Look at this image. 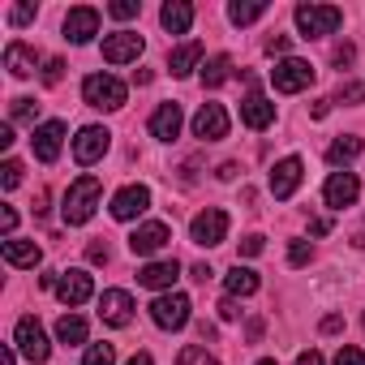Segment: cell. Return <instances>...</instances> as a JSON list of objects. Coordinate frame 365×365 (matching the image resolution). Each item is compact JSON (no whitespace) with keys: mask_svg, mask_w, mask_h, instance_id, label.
Wrapping results in <instances>:
<instances>
[{"mask_svg":"<svg viewBox=\"0 0 365 365\" xmlns=\"http://www.w3.org/2000/svg\"><path fill=\"white\" fill-rule=\"evenodd\" d=\"M99 198H103V185H99V176H78L73 185L65 190V202H61V215H65V224H86L91 215H95V207H99Z\"/></svg>","mask_w":365,"mask_h":365,"instance_id":"cell-1","label":"cell"},{"mask_svg":"<svg viewBox=\"0 0 365 365\" xmlns=\"http://www.w3.org/2000/svg\"><path fill=\"white\" fill-rule=\"evenodd\" d=\"M297 31H301V39H322V35H335L339 26H344V9H335V5H297Z\"/></svg>","mask_w":365,"mask_h":365,"instance_id":"cell-2","label":"cell"},{"mask_svg":"<svg viewBox=\"0 0 365 365\" xmlns=\"http://www.w3.org/2000/svg\"><path fill=\"white\" fill-rule=\"evenodd\" d=\"M125 82L120 78H112V73H91L86 82H82V99L91 103V108H99V112H116V108H125Z\"/></svg>","mask_w":365,"mask_h":365,"instance_id":"cell-3","label":"cell"},{"mask_svg":"<svg viewBox=\"0 0 365 365\" xmlns=\"http://www.w3.org/2000/svg\"><path fill=\"white\" fill-rule=\"evenodd\" d=\"M190 297L185 292H159L155 301H150V322L159 327V331H180L190 322Z\"/></svg>","mask_w":365,"mask_h":365,"instance_id":"cell-4","label":"cell"},{"mask_svg":"<svg viewBox=\"0 0 365 365\" xmlns=\"http://www.w3.org/2000/svg\"><path fill=\"white\" fill-rule=\"evenodd\" d=\"M14 348H18L31 365H43V361L52 356V344H48L39 318H18V327H14Z\"/></svg>","mask_w":365,"mask_h":365,"instance_id":"cell-5","label":"cell"},{"mask_svg":"<svg viewBox=\"0 0 365 365\" xmlns=\"http://www.w3.org/2000/svg\"><path fill=\"white\" fill-rule=\"evenodd\" d=\"M271 86H275L279 95H297V91L314 86V65L301 61V56H284V61L271 69Z\"/></svg>","mask_w":365,"mask_h":365,"instance_id":"cell-6","label":"cell"},{"mask_svg":"<svg viewBox=\"0 0 365 365\" xmlns=\"http://www.w3.org/2000/svg\"><path fill=\"white\" fill-rule=\"evenodd\" d=\"M108 146H112V133H108L103 125H86V129H78V138H73V159H78L82 168H91V163H99V159L108 155Z\"/></svg>","mask_w":365,"mask_h":365,"instance_id":"cell-7","label":"cell"},{"mask_svg":"<svg viewBox=\"0 0 365 365\" xmlns=\"http://www.w3.org/2000/svg\"><path fill=\"white\" fill-rule=\"evenodd\" d=\"M190 237H194V245H202V250L220 245V241L228 237V215H224L220 207H207L202 215H194V224H190Z\"/></svg>","mask_w":365,"mask_h":365,"instance_id":"cell-8","label":"cell"},{"mask_svg":"<svg viewBox=\"0 0 365 365\" xmlns=\"http://www.w3.org/2000/svg\"><path fill=\"white\" fill-rule=\"evenodd\" d=\"M322 198H327V207L344 211V207H352V202L361 198V180H356L348 168H344V172H331L327 185H322Z\"/></svg>","mask_w":365,"mask_h":365,"instance_id":"cell-9","label":"cell"},{"mask_svg":"<svg viewBox=\"0 0 365 365\" xmlns=\"http://www.w3.org/2000/svg\"><path fill=\"white\" fill-rule=\"evenodd\" d=\"M146 211H150V190H146V185H125V190H116V198H112V220L129 224V220H138V215H146Z\"/></svg>","mask_w":365,"mask_h":365,"instance_id":"cell-10","label":"cell"},{"mask_svg":"<svg viewBox=\"0 0 365 365\" xmlns=\"http://www.w3.org/2000/svg\"><path fill=\"white\" fill-rule=\"evenodd\" d=\"M142 35L138 31H116V35H108L103 39V61L108 65H129V61H138L142 56Z\"/></svg>","mask_w":365,"mask_h":365,"instance_id":"cell-11","label":"cell"},{"mask_svg":"<svg viewBox=\"0 0 365 365\" xmlns=\"http://www.w3.org/2000/svg\"><path fill=\"white\" fill-rule=\"evenodd\" d=\"M194 138H202V142L228 138V112H224V103H202L194 112Z\"/></svg>","mask_w":365,"mask_h":365,"instance_id":"cell-12","label":"cell"},{"mask_svg":"<svg viewBox=\"0 0 365 365\" xmlns=\"http://www.w3.org/2000/svg\"><path fill=\"white\" fill-rule=\"evenodd\" d=\"M31 146H35V159H39V163H56V155H61V146H65V125H61V120L35 125Z\"/></svg>","mask_w":365,"mask_h":365,"instance_id":"cell-13","label":"cell"},{"mask_svg":"<svg viewBox=\"0 0 365 365\" xmlns=\"http://www.w3.org/2000/svg\"><path fill=\"white\" fill-rule=\"evenodd\" d=\"M56 297L73 309V305H86L91 297H95V279L82 271V267H73V271H61V284H56Z\"/></svg>","mask_w":365,"mask_h":365,"instance_id":"cell-14","label":"cell"},{"mask_svg":"<svg viewBox=\"0 0 365 365\" xmlns=\"http://www.w3.org/2000/svg\"><path fill=\"white\" fill-rule=\"evenodd\" d=\"M301 176H305V163L297 159V155H288V159H279L275 168H271V194L284 202V198H292L297 194V185H301Z\"/></svg>","mask_w":365,"mask_h":365,"instance_id":"cell-15","label":"cell"},{"mask_svg":"<svg viewBox=\"0 0 365 365\" xmlns=\"http://www.w3.org/2000/svg\"><path fill=\"white\" fill-rule=\"evenodd\" d=\"M168 241H172L168 224L150 220V224H138V228H133V237H129V250H133L138 258H150V254H159V250H163Z\"/></svg>","mask_w":365,"mask_h":365,"instance_id":"cell-16","label":"cell"},{"mask_svg":"<svg viewBox=\"0 0 365 365\" xmlns=\"http://www.w3.org/2000/svg\"><path fill=\"white\" fill-rule=\"evenodd\" d=\"M95 35H99V9H91V5L69 9V18H65V39H69V43H91Z\"/></svg>","mask_w":365,"mask_h":365,"instance_id":"cell-17","label":"cell"},{"mask_svg":"<svg viewBox=\"0 0 365 365\" xmlns=\"http://www.w3.org/2000/svg\"><path fill=\"white\" fill-rule=\"evenodd\" d=\"M176 279H180V262L176 258H159V262H146L138 271V284L142 288H155V292H172Z\"/></svg>","mask_w":365,"mask_h":365,"instance_id":"cell-18","label":"cell"},{"mask_svg":"<svg viewBox=\"0 0 365 365\" xmlns=\"http://www.w3.org/2000/svg\"><path fill=\"white\" fill-rule=\"evenodd\" d=\"M99 318H103L108 327H129V318H133V297H129L125 288H108V292L99 297Z\"/></svg>","mask_w":365,"mask_h":365,"instance_id":"cell-19","label":"cell"},{"mask_svg":"<svg viewBox=\"0 0 365 365\" xmlns=\"http://www.w3.org/2000/svg\"><path fill=\"white\" fill-rule=\"evenodd\" d=\"M180 125H185V116H180V103H159V108L150 112V138H159V142L180 138Z\"/></svg>","mask_w":365,"mask_h":365,"instance_id":"cell-20","label":"cell"},{"mask_svg":"<svg viewBox=\"0 0 365 365\" xmlns=\"http://www.w3.org/2000/svg\"><path fill=\"white\" fill-rule=\"evenodd\" d=\"M241 120H245L250 129H267V125L275 120V103H271L262 91H250V95L241 99Z\"/></svg>","mask_w":365,"mask_h":365,"instance_id":"cell-21","label":"cell"},{"mask_svg":"<svg viewBox=\"0 0 365 365\" xmlns=\"http://www.w3.org/2000/svg\"><path fill=\"white\" fill-rule=\"evenodd\" d=\"M159 22H163L168 35H185L194 26V5L190 0H168V5L159 9Z\"/></svg>","mask_w":365,"mask_h":365,"instance_id":"cell-22","label":"cell"},{"mask_svg":"<svg viewBox=\"0 0 365 365\" xmlns=\"http://www.w3.org/2000/svg\"><path fill=\"white\" fill-rule=\"evenodd\" d=\"M198 65H202V43H180V48L168 52V69H172V78H190Z\"/></svg>","mask_w":365,"mask_h":365,"instance_id":"cell-23","label":"cell"},{"mask_svg":"<svg viewBox=\"0 0 365 365\" xmlns=\"http://www.w3.org/2000/svg\"><path fill=\"white\" fill-rule=\"evenodd\" d=\"M0 254H5L9 267H39L43 262V250L35 241H18V237H9L5 245H0Z\"/></svg>","mask_w":365,"mask_h":365,"instance_id":"cell-24","label":"cell"},{"mask_svg":"<svg viewBox=\"0 0 365 365\" xmlns=\"http://www.w3.org/2000/svg\"><path fill=\"white\" fill-rule=\"evenodd\" d=\"M35 65H39V56H35V48H26L22 39H14V43L5 48V69H9L14 78H31Z\"/></svg>","mask_w":365,"mask_h":365,"instance_id":"cell-25","label":"cell"},{"mask_svg":"<svg viewBox=\"0 0 365 365\" xmlns=\"http://www.w3.org/2000/svg\"><path fill=\"white\" fill-rule=\"evenodd\" d=\"M258 284H262V279H258V271H250V267H241V262L224 275L228 297H254V292H258Z\"/></svg>","mask_w":365,"mask_h":365,"instance_id":"cell-26","label":"cell"},{"mask_svg":"<svg viewBox=\"0 0 365 365\" xmlns=\"http://www.w3.org/2000/svg\"><path fill=\"white\" fill-rule=\"evenodd\" d=\"M356 155H361V138H356V133H344V138H335V142L327 146V163H335V168L352 163Z\"/></svg>","mask_w":365,"mask_h":365,"instance_id":"cell-27","label":"cell"},{"mask_svg":"<svg viewBox=\"0 0 365 365\" xmlns=\"http://www.w3.org/2000/svg\"><path fill=\"white\" fill-rule=\"evenodd\" d=\"M228 78H232V56H224V52H220V56H211V61L202 65V86H207V91L224 86Z\"/></svg>","mask_w":365,"mask_h":365,"instance_id":"cell-28","label":"cell"},{"mask_svg":"<svg viewBox=\"0 0 365 365\" xmlns=\"http://www.w3.org/2000/svg\"><path fill=\"white\" fill-rule=\"evenodd\" d=\"M262 14H267V0H232V5H228L232 26H250V22H258Z\"/></svg>","mask_w":365,"mask_h":365,"instance_id":"cell-29","label":"cell"},{"mask_svg":"<svg viewBox=\"0 0 365 365\" xmlns=\"http://www.w3.org/2000/svg\"><path fill=\"white\" fill-rule=\"evenodd\" d=\"M56 339H61L65 348H73V344H86V318H78V314H65V318L56 322Z\"/></svg>","mask_w":365,"mask_h":365,"instance_id":"cell-30","label":"cell"},{"mask_svg":"<svg viewBox=\"0 0 365 365\" xmlns=\"http://www.w3.org/2000/svg\"><path fill=\"white\" fill-rule=\"evenodd\" d=\"M176 365H220L207 348H198V344H185V348H180L176 352Z\"/></svg>","mask_w":365,"mask_h":365,"instance_id":"cell-31","label":"cell"},{"mask_svg":"<svg viewBox=\"0 0 365 365\" xmlns=\"http://www.w3.org/2000/svg\"><path fill=\"white\" fill-rule=\"evenodd\" d=\"M82 365H116V344H91Z\"/></svg>","mask_w":365,"mask_h":365,"instance_id":"cell-32","label":"cell"},{"mask_svg":"<svg viewBox=\"0 0 365 365\" xmlns=\"http://www.w3.org/2000/svg\"><path fill=\"white\" fill-rule=\"evenodd\" d=\"M9 116H14V120H26V125H35V116H39V103L22 95V99H14V108H9Z\"/></svg>","mask_w":365,"mask_h":365,"instance_id":"cell-33","label":"cell"},{"mask_svg":"<svg viewBox=\"0 0 365 365\" xmlns=\"http://www.w3.org/2000/svg\"><path fill=\"white\" fill-rule=\"evenodd\" d=\"M335 103H365V82H339Z\"/></svg>","mask_w":365,"mask_h":365,"instance_id":"cell-34","label":"cell"},{"mask_svg":"<svg viewBox=\"0 0 365 365\" xmlns=\"http://www.w3.org/2000/svg\"><path fill=\"white\" fill-rule=\"evenodd\" d=\"M0 185H5V190H18V185H22V163H18V159H5V163H0Z\"/></svg>","mask_w":365,"mask_h":365,"instance_id":"cell-35","label":"cell"},{"mask_svg":"<svg viewBox=\"0 0 365 365\" xmlns=\"http://www.w3.org/2000/svg\"><path fill=\"white\" fill-rule=\"evenodd\" d=\"M35 14H39V9L31 5V0H22V5H14V9H9V26H31V22H35Z\"/></svg>","mask_w":365,"mask_h":365,"instance_id":"cell-36","label":"cell"},{"mask_svg":"<svg viewBox=\"0 0 365 365\" xmlns=\"http://www.w3.org/2000/svg\"><path fill=\"white\" fill-rule=\"evenodd\" d=\"M108 14H112L116 22H129V18H138V0H112Z\"/></svg>","mask_w":365,"mask_h":365,"instance_id":"cell-37","label":"cell"},{"mask_svg":"<svg viewBox=\"0 0 365 365\" xmlns=\"http://www.w3.org/2000/svg\"><path fill=\"white\" fill-rule=\"evenodd\" d=\"M309 258H314V245H309V241H292V245H288V262H292V267H305Z\"/></svg>","mask_w":365,"mask_h":365,"instance_id":"cell-38","label":"cell"},{"mask_svg":"<svg viewBox=\"0 0 365 365\" xmlns=\"http://www.w3.org/2000/svg\"><path fill=\"white\" fill-rule=\"evenodd\" d=\"M61 78H65V61H61V56H52V61H43V82H48V86H56Z\"/></svg>","mask_w":365,"mask_h":365,"instance_id":"cell-39","label":"cell"},{"mask_svg":"<svg viewBox=\"0 0 365 365\" xmlns=\"http://www.w3.org/2000/svg\"><path fill=\"white\" fill-rule=\"evenodd\" d=\"M335 365H365V352L352 348V344H344V348L335 352Z\"/></svg>","mask_w":365,"mask_h":365,"instance_id":"cell-40","label":"cell"},{"mask_svg":"<svg viewBox=\"0 0 365 365\" xmlns=\"http://www.w3.org/2000/svg\"><path fill=\"white\" fill-rule=\"evenodd\" d=\"M331 61H335V69H348V65L356 61V48H352V43H339V48L331 52Z\"/></svg>","mask_w":365,"mask_h":365,"instance_id":"cell-41","label":"cell"},{"mask_svg":"<svg viewBox=\"0 0 365 365\" xmlns=\"http://www.w3.org/2000/svg\"><path fill=\"white\" fill-rule=\"evenodd\" d=\"M0 228H5V241L14 237V228H18V211H14V207H5V211H0Z\"/></svg>","mask_w":365,"mask_h":365,"instance_id":"cell-42","label":"cell"},{"mask_svg":"<svg viewBox=\"0 0 365 365\" xmlns=\"http://www.w3.org/2000/svg\"><path fill=\"white\" fill-rule=\"evenodd\" d=\"M241 254H245V258H258V254H262V237H258V232L245 237V241H241Z\"/></svg>","mask_w":365,"mask_h":365,"instance_id":"cell-43","label":"cell"},{"mask_svg":"<svg viewBox=\"0 0 365 365\" xmlns=\"http://www.w3.org/2000/svg\"><path fill=\"white\" fill-rule=\"evenodd\" d=\"M220 318H224V322L241 318V309H237V297H224V301H220Z\"/></svg>","mask_w":365,"mask_h":365,"instance_id":"cell-44","label":"cell"},{"mask_svg":"<svg viewBox=\"0 0 365 365\" xmlns=\"http://www.w3.org/2000/svg\"><path fill=\"white\" fill-rule=\"evenodd\" d=\"M318 331H322V335H335V331H344V318H339V314H327V318L318 322Z\"/></svg>","mask_w":365,"mask_h":365,"instance_id":"cell-45","label":"cell"},{"mask_svg":"<svg viewBox=\"0 0 365 365\" xmlns=\"http://www.w3.org/2000/svg\"><path fill=\"white\" fill-rule=\"evenodd\" d=\"M288 43H292L288 35H271V39H267V52H271V56H279V52H288Z\"/></svg>","mask_w":365,"mask_h":365,"instance_id":"cell-46","label":"cell"},{"mask_svg":"<svg viewBox=\"0 0 365 365\" xmlns=\"http://www.w3.org/2000/svg\"><path fill=\"white\" fill-rule=\"evenodd\" d=\"M86 258H91V262H108V245H99V241L86 245Z\"/></svg>","mask_w":365,"mask_h":365,"instance_id":"cell-47","label":"cell"},{"mask_svg":"<svg viewBox=\"0 0 365 365\" xmlns=\"http://www.w3.org/2000/svg\"><path fill=\"white\" fill-rule=\"evenodd\" d=\"M297 365H327V361H322V352H318V348H309V352H301V356H297Z\"/></svg>","mask_w":365,"mask_h":365,"instance_id":"cell-48","label":"cell"},{"mask_svg":"<svg viewBox=\"0 0 365 365\" xmlns=\"http://www.w3.org/2000/svg\"><path fill=\"white\" fill-rule=\"evenodd\" d=\"M237 172H241V168L228 159V163H220V172H215V176H220V180H237Z\"/></svg>","mask_w":365,"mask_h":365,"instance_id":"cell-49","label":"cell"},{"mask_svg":"<svg viewBox=\"0 0 365 365\" xmlns=\"http://www.w3.org/2000/svg\"><path fill=\"white\" fill-rule=\"evenodd\" d=\"M309 232H314V237H327V232H331V220H322V215L309 220Z\"/></svg>","mask_w":365,"mask_h":365,"instance_id":"cell-50","label":"cell"},{"mask_svg":"<svg viewBox=\"0 0 365 365\" xmlns=\"http://www.w3.org/2000/svg\"><path fill=\"white\" fill-rule=\"evenodd\" d=\"M190 275H194V279H198V284H207V279H211V275H215V271H211V267H207V262H198V267H190Z\"/></svg>","mask_w":365,"mask_h":365,"instance_id":"cell-51","label":"cell"},{"mask_svg":"<svg viewBox=\"0 0 365 365\" xmlns=\"http://www.w3.org/2000/svg\"><path fill=\"white\" fill-rule=\"evenodd\" d=\"M331 103H335V99H314V108H309V112H314V116H318V120H322V116H327V112H331Z\"/></svg>","mask_w":365,"mask_h":365,"instance_id":"cell-52","label":"cell"},{"mask_svg":"<svg viewBox=\"0 0 365 365\" xmlns=\"http://www.w3.org/2000/svg\"><path fill=\"white\" fill-rule=\"evenodd\" d=\"M14 142H18V138H14V125H0V146H5V150H9Z\"/></svg>","mask_w":365,"mask_h":365,"instance_id":"cell-53","label":"cell"},{"mask_svg":"<svg viewBox=\"0 0 365 365\" xmlns=\"http://www.w3.org/2000/svg\"><path fill=\"white\" fill-rule=\"evenodd\" d=\"M0 365H18V348H5V352H0Z\"/></svg>","mask_w":365,"mask_h":365,"instance_id":"cell-54","label":"cell"},{"mask_svg":"<svg viewBox=\"0 0 365 365\" xmlns=\"http://www.w3.org/2000/svg\"><path fill=\"white\" fill-rule=\"evenodd\" d=\"M125 365H155V361H150V356H146V352H138V356H129V361H125Z\"/></svg>","mask_w":365,"mask_h":365,"instance_id":"cell-55","label":"cell"},{"mask_svg":"<svg viewBox=\"0 0 365 365\" xmlns=\"http://www.w3.org/2000/svg\"><path fill=\"white\" fill-rule=\"evenodd\" d=\"M258 365H279V361H275V356H267V361H258Z\"/></svg>","mask_w":365,"mask_h":365,"instance_id":"cell-56","label":"cell"},{"mask_svg":"<svg viewBox=\"0 0 365 365\" xmlns=\"http://www.w3.org/2000/svg\"><path fill=\"white\" fill-rule=\"evenodd\" d=\"M361 322H365V318H361Z\"/></svg>","mask_w":365,"mask_h":365,"instance_id":"cell-57","label":"cell"}]
</instances>
